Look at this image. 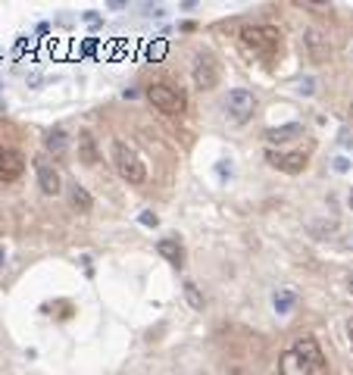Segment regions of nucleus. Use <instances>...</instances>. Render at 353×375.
I'll use <instances>...</instances> for the list:
<instances>
[{
  "label": "nucleus",
  "instance_id": "f257e3e1",
  "mask_svg": "<svg viewBox=\"0 0 353 375\" xmlns=\"http://www.w3.org/2000/svg\"><path fill=\"white\" fill-rule=\"evenodd\" d=\"M241 44L256 56H275L281 50V31L275 25H244L241 28Z\"/></svg>",
  "mask_w": 353,
  "mask_h": 375
},
{
  "label": "nucleus",
  "instance_id": "f03ea898",
  "mask_svg": "<svg viewBox=\"0 0 353 375\" xmlns=\"http://www.w3.org/2000/svg\"><path fill=\"white\" fill-rule=\"evenodd\" d=\"M113 166H116V172H119L128 185H144V182H147L144 160L138 157L135 147H128L125 141H119V138L113 141Z\"/></svg>",
  "mask_w": 353,
  "mask_h": 375
},
{
  "label": "nucleus",
  "instance_id": "7ed1b4c3",
  "mask_svg": "<svg viewBox=\"0 0 353 375\" xmlns=\"http://www.w3.org/2000/svg\"><path fill=\"white\" fill-rule=\"evenodd\" d=\"M144 97L154 103L160 113H166V116H181L184 107H187L184 94L175 88V85H166V81H157V85H150V88L144 91Z\"/></svg>",
  "mask_w": 353,
  "mask_h": 375
},
{
  "label": "nucleus",
  "instance_id": "20e7f679",
  "mask_svg": "<svg viewBox=\"0 0 353 375\" xmlns=\"http://www.w3.org/2000/svg\"><path fill=\"white\" fill-rule=\"evenodd\" d=\"M303 53H307V60L316 63V66H325L332 63V41H328V34L322 28H303Z\"/></svg>",
  "mask_w": 353,
  "mask_h": 375
},
{
  "label": "nucleus",
  "instance_id": "39448f33",
  "mask_svg": "<svg viewBox=\"0 0 353 375\" xmlns=\"http://www.w3.org/2000/svg\"><path fill=\"white\" fill-rule=\"evenodd\" d=\"M191 78H194V85L200 91H213L219 88V81H222V66L213 53H200L197 56V63L191 69Z\"/></svg>",
  "mask_w": 353,
  "mask_h": 375
},
{
  "label": "nucleus",
  "instance_id": "423d86ee",
  "mask_svg": "<svg viewBox=\"0 0 353 375\" xmlns=\"http://www.w3.org/2000/svg\"><path fill=\"white\" fill-rule=\"evenodd\" d=\"M266 163L272 169H278V172H285V175H300L303 169H307V163H310V157L303 154V150H291V154H285V150H275V147H266Z\"/></svg>",
  "mask_w": 353,
  "mask_h": 375
},
{
  "label": "nucleus",
  "instance_id": "0eeeda50",
  "mask_svg": "<svg viewBox=\"0 0 353 375\" xmlns=\"http://www.w3.org/2000/svg\"><path fill=\"white\" fill-rule=\"evenodd\" d=\"M225 110H228V116H231L234 125L250 122V116H253V110H256V94L247 91V88H234V91L228 94V100H225Z\"/></svg>",
  "mask_w": 353,
  "mask_h": 375
},
{
  "label": "nucleus",
  "instance_id": "6e6552de",
  "mask_svg": "<svg viewBox=\"0 0 353 375\" xmlns=\"http://www.w3.org/2000/svg\"><path fill=\"white\" fill-rule=\"evenodd\" d=\"M294 350L300 354V360L310 366V372H313V375H328V360H325L322 347H319V341H316L313 335L297 338V341H294Z\"/></svg>",
  "mask_w": 353,
  "mask_h": 375
},
{
  "label": "nucleus",
  "instance_id": "1a4fd4ad",
  "mask_svg": "<svg viewBox=\"0 0 353 375\" xmlns=\"http://www.w3.org/2000/svg\"><path fill=\"white\" fill-rule=\"evenodd\" d=\"M34 175H38V188H41L47 197L63 194V179H60V172H56V166H53L50 160L34 157Z\"/></svg>",
  "mask_w": 353,
  "mask_h": 375
},
{
  "label": "nucleus",
  "instance_id": "9d476101",
  "mask_svg": "<svg viewBox=\"0 0 353 375\" xmlns=\"http://www.w3.org/2000/svg\"><path fill=\"white\" fill-rule=\"evenodd\" d=\"M22 172H25V157L16 147H0V182L13 185L22 179Z\"/></svg>",
  "mask_w": 353,
  "mask_h": 375
},
{
  "label": "nucleus",
  "instance_id": "9b49d317",
  "mask_svg": "<svg viewBox=\"0 0 353 375\" xmlns=\"http://www.w3.org/2000/svg\"><path fill=\"white\" fill-rule=\"evenodd\" d=\"M263 138H266V144H269V147H281V144H291V141L303 138V125H300V122H285V125L266 128Z\"/></svg>",
  "mask_w": 353,
  "mask_h": 375
},
{
  "label": "nucleus",
  "instance_id": "f8f14e48",
  "mask_svg": "<svg viewBox=\"0 0 353 375\" xmlns=\"http://www.w3.org/2000/svg\"><path fill=\"white\" fill-rule=\"evenodd\" d=\"M78 163H85V166H97V163H100L97 138H94L88 128H81V132H78Z\"/></svg>",
  "mask_w": 353,
  "mask_h": 375
},
{
  "label": "nucleus",
  "instance_id": "ddd939ff",
  "mask_svg": "<svg viewBox=\"0 0 353 375\" xmlns=\"http://www.w3.org/2000/svg\"><path fill=\"white\" fill-rule=\"evenodd\" d=\"M278 375H313V372H310V366H307V363L300 360V354H297V350H294V347H288L285 354L278 357Z\"/></svg>",
  "mask_w": 353,
  "mask_h": 375
},
{
  "label": "nucleus",
  "instance_id": "4468645a",
  "mask_svg": "<svg viewBox=\"0 0 353 375\" xmlns=\"http://www.w3.org/2000/svg\"><path fill=\"white\" fill-rule=\"evenodd\" d=\"M69 206H72L78 216H88L94 209V197H91V191L85 185H78V182L69 185Z\"/></svg>",
  "mask_w": 353,
  "mask_h": 375
},
{
  "label": "nucleus",
  "instance_id": "2eb2a0df",
  "mask_svg": "<svg viewBox=\"0 0 353 375\" xmlns=\"http://www.w3.org/2000/svg\"><path fill=\"white\" fill-rule=\"evenodd\" d=\"M157 253H160L166 263L178 266V269L184 266V247H181L178 238H163V241H157Z\"/></svg>",
  "mask_w": 353,
  "mask_h": 375
},
{
  "label": "nucleus",
  "instance_id": "dca6fc26",
  "mask_svg": "<svg viewBox=\"0 0 353 375\" xmlns=\"http://www.w3.org/2000/svg\"><path fill=\"white\" fill-rule=\"evenodd\" d=\"M44 147H47V154L63 157V154H66V147H69V135L63 132V128H50V132L44 135Z\"/></svg>",
  "mask_w": 353,
  "mask_h": 375
},
{
  "label": "nucleus",
  "instance_id": "f3484780",
  "mask_svg": "<svg viewBox=\"0 0 353 375\" xmlns=\"http://www.w3.org/2000/svg\"><path fill=\"white\" fill-rule=\"evenodd\" d=\"M294 303H297V291H291V288H278L275 291V297H272V307L278 316H288L294 310Z\"/></svg>",
  "mask_w": 353,
  "mask_h": 375
},
{
  "label": "nucleus",
  "instance_id": "a211bd4d",
  "mask_svg": "<svg viewBox=\"0 0 353 375\" xmlns=\"http://www.w3.org/2000/svg\"><path fill=\"white\" fill-rule=\"evenodd\" d=\"M184 300H187V307H191V310H203L206 307V297H203V291H200L197 285H194V281H184Z\"/></svg>",
  "mask_w": 353,
  "mask_h": 375
},
{
  "label": "nucleus",
  "instance_id": "6ab92c4d",
  "mask_svg": "<svg viewBox=\"0 0 353 375\" xmlns=\"http://www.w3.org/2000/svg\"><path fill=\"white\" fill-rule=\"evenodd\" d=\"M138 222H141V225H147V228H157V225H160V216L150 213V209H144V213L138 216Z\"/></svg>",
  "mask_w": 353,
  "mask_h": 375
},
{
  "label": "nucleus",
  "instance_id": "aec40b11",
  "mask_svg": "<svg viewBox=\"0 0 353 375\" xmlns=\"http://www.w3.org/2000/svg\"><path fill=\"white\" fill-rule=\"evenodd\" d=\"M297 91H300V94H307V97H313V94H316V78H303Z\"/></svg>",
  "mask_w": 353,
  "mask_h": 375
},
{
  "label": "nucleus",
  "instance_id": "412c9836",
  "mask_svg": "<svg viewBox=\"0 0 353 375\" xmlns=\"http://www.w3.org/2000/svg\"><path fill=\"white\" fill-rule=\"evenodd\" d=\"M332 166H335V172L344 175V172H350V160H347V157H335V160H332Z\"/></svg>",
  "mask_w": 353,
  "mask_h": 375
},
{
  "label": "nucleus",
  "instance_id": "4be33fe9",
  "mask_svg": "<svg viewBox=\"0 0 353 375\" xmlns=\"http://www.w3.org/2000/svg\"><path fill=\"white\" fill-rule=\"evenodd\" d=\"M81 19H85V22H91V25H100V16H97V9H85V13H81Z\"/></svg>",
  "mask_w": 353,
  "mask_h": 375
},
{
  "label": "nucleus",
  "instance_id": "5701e85b",
  "mask_svg": "<svg viewBox=\"0 0 353 375\" xmlns=\"http://www.w3.org/2000/svg\"><path fill=\"white\" fill-rule=\"evenodd\" d=\"M225 375H250V372H247L244 366H231V369H225Z\"/></svg>",
  "mask_w": 353,
  "mask_h": 375
},
{
  "label": "nucleus",
  "instance_id": "b1692460",
  "mask_svg": "<svg viewBox=\"0 0 353 375\" xmlns=\"http://www.w3.org/2000/svg\"><path fill=\"white\" fill-rule=\"evenodd\" d=\"M347 341H350V350H353V319L347 322Z\"/></svg>",
  "mask_w": 353,
  "mask_h": 375
},
{
  "label": "nucleus",
  "instance_id": "393cba45",
  "mask_svg": "<svg viewBox=\"0 0 353 375\" xmlns=\"http://www.w3.org/2000/svg\"><path fill=\"white\" fill-rule=\"evenodd\" d=\"M122 97H125V100H132V97H138V91H135V88H125V91H122Z\"/></svg>",
  "mask_w": 353,
  "mask_h": 375
},
{
  "label": "nucleus",
  "instance_id": "a878e982",
  "mask_svg": "<svg viewBox=\"0 0 353 375\" xmlns=\"http://www.w3.org/2000/svg\"><path fill=\"white\" fill-rule=\"evenodd\" d=\"M347 206H350V213H353V191L347 194Z\"/></svg>",
  "mask_w": 353,
  "mask_h": 375
},
{
  "label": "nucleus",
  "instance_id": "bb28decb",
  "mask_svg": "<svg viewBox=\"0 0 353 375\" xmlns=\"http://www.w3.org/2000/svg\"><path fill=\"white\" fill-rule=\"evenodd\" d=\"M0 269H3V250H0Z\"/></svg>",
  "mask_w": 353,
  "mask_h": 375
},
{
  "label": "nucleus",
  "instance_id": "cd10ccee",
  "mask_svg": "<svg viewBox=\"0 0 353 375\" xmlns=\"http://www.w3.org/2000/svg\"><path fill=\"white\" fill-rule=\"evenodd\" d=\"M350 294H353V278H350Z\"/></svg>",
  "mask_w": 353,
  "mask_h": 375
},
{
  "label": "nucleus",
  "instance_id": "c85d7f7f",
  "mask_svg": "<svg viewBox=\"0 0 353 375\" xmlns=\"http://www.w3.org/2000/svg\"><path fill=\"white\" fill-rule=\"evenodd\" d=\"M350 113H353V103H350Z\"/></svg>",
  "mask_w": 353,
  "mask_h": 375
}]
</instances>
